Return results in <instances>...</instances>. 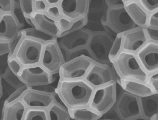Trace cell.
I'll return each instance as SVG.
<instances>
[{
    "instance_id": "cell-1",
    "label": "cell",
    "mask_w": 158,
    "mask_h": 120,
    "mask_svg": "<svg viewBox=\"0 0 158 120\" xmlns=\"http://www.w3.org/2000/svg\"><path fill=\"white\" fill-rule=\"evenodd\" d=\"M95 88L85 79H59L56 94L69 110L89 106Z\"/></svg>"
},
{
    "instance_id": "cell-2",
    "label": "cell",
    "mask_w": 158,
    "mask_h": 120,
    "mask_svg": "<svg viewBox=\"0 0 158 120\" xmlns=\"http://www.w3.org/2000/svg\"><path fill=\"white\" fill-rule=\"evenodd\" d=\"M112 64L120 79L147 82L149 75L142 67L136 53L123 51Z\"/></svg>"
},
{
    "instance_id": "cell-3",
    "label": "cell",
    "mask_w": 158,
    "mask_h": 120,
    "mask_svg": "<svg viewBox=\"0 0 158 120\" xmlns=\"http://www.w3.org/2000/svg\"><path fill=\"white\" fill-rule=\"evenodd\" d=\"M44 43L24 36L14 57L23 67L40 64Z\"/></svg>"
},
{
    "instance_id": "cell-4",
    "label": "cell",
    "mask_w": 158,
    "mask_h": 120,
    "mask_svg": "<svg viewBox=\"0 0 158 120\" xmlns=\"http://www.w3.org/2000/svg\"><path fill=\"white\" fill-rule=\"evenodd\" d=\"M114 37L106 31L92 33L87 47L95 63L113 65L110 61L109 54Z\"/></svg>"
},
{
    "instance_id": "cell-5",
    "label": "cell",
    "mask_w": 158,
    "mask_h": 120,
    "mask_svg": "<svg viewBox=\"0 0 158 120\" xmlns=\"http://www.w3.org/2000/svg\"><path fill=\"white\" fill-rule=\"evenodd\" d=\"M117 83L95 88L89 106L101 115L106 113L116 103Z\"/></svg>"
},
{
    "instance_id": "cell-6",
    "label": "cell",
    "mask_w": 158,
    "mask_h": 120,
    "mask_svg": "<svg viewBox=\"0 0 158 120\" xmlns=\"http://www.w3.org/2000/svg\"><path fill=\"white\" fill-rule=\"evenodd\" d=\"M104 26L115 35L125 34L139 27L130 18L124 6L108 8Z\"/></svg>"
},
{
    "instance_id": "cell-7",
    "label": "cell",
    "mask_w": 158,
    "mask_h": 120,
    "mask_svg": "<svg viewBox=\"0 0 158 120\" xmlns=\"http://www.w3.org/2000/svg\"><path fill=\"white\" fill-rule=\"evenodd\" d=\"M84 79L95 89L113 82L117 83L120 78L113 65L94 63Z\"/></svg>"
},
{
    "instance_id": "cell-8",
    "label": "cell",
    "mask_w": 158,
    "mask_h": 120,
    "mask_svg": "<svg viewBox=\"0 0 158 120\" xmlns=\"http://www.w3.org/2000/svg\"><path fill=\"white\" fill-rule=\"evenodd\" d=\"M115 105L121 120H133L143 117L140 98L125 91L120 94Z\"/></svg>"
},
{
    "instance_id": "cell-9",
    "label": "cell",
    "mask_w": 158,
    "mask_h": 120,
    "mask_svg": "<svg viewBox=\"0 0 158 120\" xmlns=\"http://www.w3.org/2000/svg\"><path fill=\"white\" fill-rule=\"evenodd\" d=\"M54 76L39 64L23 67L18 76L24 85L31 88L50 85Z\"/></svg>"
},
{
    "instance_id": "cell-10",
    "label": "cell",
    "mask_w": 158,
    "mask_h": 120,
    "mask_svg": "<svg viewBox=\"0 0 158 120\" xmlns=\"http://www.w3.org/2000/svg\"><path fill=\"white\" fill-rule=\"evenodd\" d=\"M65 63L64 55L57 40L44 44L40 64L45 70L52 75L57 74Z\"/></svg>"
},
{
    "instance_id": "cell-11",
    "label": "cell",
    "mask_w": 158,
    "mask_h": 120,
    "mask_svg": "<svg viewBox=\"0 0 158 120\" xmlns=\"http://www.w3.org/2000/svg\"><path fill=\"white\" fill-rule=\"evenodd\" d=\"M94 62L88 57L82 56L66 62L59 72L60 79L75 80L83 79Z\"/></svg>"
},
{
    "instance_id": "cell-12",
    "label": "cell",
    "mask_w": 158,
    "mask_h": 120,
    "mask_svg": "<svg viewBox=\"0 0 158 120\" xmlns=\"http://www.w3.org/2000/svg\"><path fill=\"white\" fill-rule=\"evenodd\" d=\"M55 94L31 88L23 95L21 100L27 109L47 110L56 101Z\"/></svg>"
},
{
    "instance_id": "cell-13",
    "label": "cell",
    "mask_w": 158,
    "mask_h": 120,
    "mask_svg": "<svg viewBox=\"0 0 158 120\" xmlns=\"http://www.w3.org/2000/svg\"><path fill=\"white\" fill-rule=\"evenodd\" d=\"M92 33L84 28L58 39L57 42L64 57L68 53L80 48L87 47Z\"/></svg>"
},
{
    "instance_id": "cell-14",
    "label": "cell",
    "mask_w": 158,
    "mask_h": 120,
    "mask_svg": "<svg viewBox=\"0 0 158 120\" xmlns=\"http://www.w3.org/2000/svg\"><path fill=\"white\" fill-rule=\"evenodd\" d=\"M136 54L149 75L158 71V43L149 41Z\"/></svg>"
},
{
    "instance_id": "cell-15",
    "label": "cell",
    "mask_w": 158,
    "mask_h": 120,
    "mask_svg": "<svg viewBox=\"0 0 158 120\" xmlns=\"http://www.w3.org/2000/svg\"><path fill=\"white\" fill-rule=\"evenodd\" d=\"M90 2L88 0H61L59 6L63 16L73 21L88 15Z\"/></svg>"
},
{
    "instance_id": "cell-16",
    "label": "cell",
    "mask_w": 158,
    "mask_h": 120,
    "mask_svg": "<svg viewBox=\"0 0 158 120\" xmlns=\"http://www.w3.org/2000/svg\"><path fill=\"white\" fill-rule=\"evenodd\" d=\"M22 29L14 14H0V41H13Z\"/></svg>"
},
{
    "instance_id": "cell-17",
    "label": "cell",
    "mask_w": 158,
    "mask_h": 120,
    "mask_svg": "<svg viewBox=\"0 0 158 120\" xmlns=\"http://www.w3.org/2000/svg\"><path fill=\"white\" fill-rule=\"evenodd\" d=\"M149 41L146 28L137 27L124 34L123 51L136 53Z\"/></svg>"
},
{
    "instance_id": "cell-18",
    "label": "cell",
    "mask_w": 158,
    "mask_h": 120,
    "mask_svg": "<svg viewBox=\"0 0 158 120\" xmlns=\"http://www.w3.org/2000/svg\"><path fill=\"white\" fill-rule=\"evenodd\" d=\"M32 19L36 28L56 38H60L62 32L57 21L48 15L47 13L35 12Z\"/></svg>"
},
{
    "instance_id": "cell-19",
    "label": "cell",
    "mask_w": 158,
    "mask_h": 120,
    "mask_svg": "<svg viewBox=\"0 0 158 120\" xmlns=\"http://www.w3.org/2000/svg\"><path fill=\"white\" fill-rule=\"evenodd\" d=\"M124 7L133 22L139 27H148L149 14L146 12L138 0H124Z\"/></svg>"
},
{
    "instance_id": "cell-20",
    "label": "cell",
    "mask_w": 158,
    "mask_h": 120,
    "mask_svg": "<svg viewBox=\"0 0 158 120\" xmlns=\"http://www.w3.org/2000/svg\"><path fill=\"white\" fill-rule=\"evenodd\" d=\"M123 91L139 98L143 97L154 93L147 82L120 79L118 83Z\"/></svg>"
},
{
    "instance_id": "cell-21",
    "label": "cell",
    "mask_w": 158,
    "mask_h": 120,
    "mask_svg": "<svg viewBox=\"0 0 158 120\" xmlns=\"http://www.w3.org/2000/svg\"><path fill=\"white\" fill-rule=\"evenodd\" d=\"M27 108L20 100L3 108L2 120H24Z\"/></svg>"
},
{
    "instance_id": "cell-22",
    "label": "cell",
    "mask_w": 158,
    "mask_h": 120,
    "mask_svg": "<svg viewBox=\"0 0 158 120\" xmlns=\"http://www.w3.org/2000/svg\"><path fill=\"white\" fill-rule=\"evenodd\" d=\"M142 116L149 120L158 114V93L140 98Z\"/></svg>"
},
{
    "instance_id": "cell-23",
    "label": "cell",
    "mask_w": 158,
    "mask_h": 120,
    "mask_svg": "<svg viewBox=\"0 0 158 120\" xmlns=\"http://www.w3.org/2000/svg\"><path fill=\"white\" fill-rule=\"evenodd\" d=\"M69 110L71 118L75 120H97L102 116L89 106L80 107Z\"/></svg>"
},
{
    "instance_id": "cell-24",
    "label": "cell",
    "mask_w": 158,
    "mask_h": 120,
    "mask_svg": "<svg viewBox=\"0 0 158 120\" xmlns=\"http://www.w3.org/2000/svg\"><path fill=\"white\" fill-rule=\"evenodd\" d=\"M49 120H70L69 110L64 105L55 101L47 110Z\"/></svg>"
},
{
    "instance_id": "cell-25",
    "label": "cell",
    "mask_w": 158,
    "mask_h": 120,
    "mask_svg": "<svg viewBox=\"0 0 158 120\" xmlns=\"http://www.w3.org/2000/svg\"><path fill=\"white\" fill-rule=\"evenodd\" d=\"M23 35L39 40L44 44L57 40L58 39L47 34L36 27H29L21 30Z\"/></svg>"
},
{
    "instance_id": "cell-26",
    "label": "cell",
    "mask_w": 158,
    "mask_h": 120,
    "mask_svg": "<svg viewBox=\"0 0 158 120\" xmlns=\"http://www.w3.org/2000/svg\"><path fill=\"white\" fill-rule=\"evenodd\" d=\"M123 36L124 34H118L114 37L109 54V59L112 64L123 51Z\"/></svg>"
},
{
    "instance_id": "cell-27",
    "label": "cell",
    "mask_w": 158,
    "mask_h": 120,
    "mask_svg": "<svg viewBox=\"0 0 158 120\" xmlns=\"http://www.w3.org/2000/svg\"><path fill=\"white\" fill-rule=\"evenodd\" d=\"M24 120H49L47 110L43 109H27Z\"/></svg>"
},
{
    "instance_id": "cell-28",
    "label": "cell",
    "mask_w": 158,
    "mask_h": 120,
    "mask_svg": "<svg viewBox=\"0 0 158 120\" xmlns=\"http://www.w3.org/2000/svg\"><path fill=\"white\" fill-rule=\"evenodd\" d=\"M82 56L88 57L95 63L88 47L80 48L68 53L65 56V60L68 62Z\"/></svg>"
},
{
    "instance_id": "cell-29",
    "label": "cell",
    "mask_w": 158,
    "mask_h": 120,
    "mask_svg": "<svg viewBox=\"0 0 158 120\" xmlns=\"http://www.w3.org/2000/svg\"><path fill=\"white\" fill-rule=\"evenodd\" d=\"M1 78L4 79L7 83L15 89L24 86L25 85L20 80L19 76L13 73L9 68Z\"/></svg>"
},
{
    "instance_id": "cell-30",
    "label": "cell",
    "mask_w": 158,
    "mask_h": 120,
    "mask_svg": "<svg viewBox=\"0 0 158 120\" xmlns=\"http://www.w3.org/2000/svg\"><path fill=\"white\" fill-rule=\"evenodd\" d=\"M30 88H31L25 85L15 89V90L4 101L3 107L21 100L23 95Z\"/></svg>"
},
{
    "instance_id": "cell-31",
    "label": "cell",
    "mask_w": 158,
    "mask_h": 120,
    "mask_svg": "<svg viewBox=\"0 0 158 120\" xmlns=\"http://www.w3.org/2000/svg\"><path fill=\"white\" fill-rule=\"evenodd\" d=\"M87 15L72 21V27H71L70 29L62 33L61 34L60 38L67 35L85 28L88 23Z\"/></svg>"
},
{
    "instance_id": "cell-32",
    "label": "cell",
    "mask_w": 158,
    "mask_h": 120,
    "mask_svg": "<svg viewBox=\"0 0 158 120\" xmlns=\"http://www.w3.org/2000/svg\"><path fill=\"white\" fill-rule=\"evenodd\" d=\"M20 7L25 17H32L35 12L33 7V0H21L19 1Z\"/></svg>"
},
{
    "instance_id": "cell-33",
    "label": "cell",
    "mask_w": 158,
    "mask_h": 120,
    "mask_svg": "<svg viewBox=\"0 0 158 120\" xmlns=\"http://www.w3.org/2000/svg\"><path fill=\"white\" fill-rule=\"evenodd\" d=\"M138 2L149 15L158 10V0H138Z\"/></svg>"
},
{
    "instance_id": "cell-34",
    "label": "cell",
    "mask_w": 158,
    "mask_h": 120,
    "mask_svg": "<svg viewBox=\"0 0 158 120\" xmlns=\"http://www.w3.org/2000/svg\"><path fill=\"white\" fill-rule=\"evenodd\" d=\"M15 7V1H0V14H13Z\"/></svg>"
},
{
    "instance_id": "cell-35",
    "label": "cell",
    "mask_w": 158,
    "mask_h": 120,
    "mask_svg": "<svg viewBox=\"0 0 158 120\" xmlns=\"http://www.w3.org/2000/svg\"><path fill=\"white\" fill-rule=\"evenodd\" d=\"M48 15L56 20L63 16V14L59 5L50 6H48L46 12Z\"/></svg>"
},
{
    "instance_id": "cell-36",
    "label": "cell",
    "mask_w": 158,
    "mask_h": 120,
    "mask_svg": "<svg viewBox=\"0 0 158 120\" xmlns=\"http://www.w3.org/2000/svg\"><path fill=\"white\" fill-rule=\"evenodd\" d=\"M8 67L11 71L16 76H19L23 68L21 65L14 57H8Z\"/></svg>"
},
{
    "instance_id": "cell-37",
    "label": "cell",
    "mask_w": 158,
    "mask_h": 120,
    "mask_svg": "<svg viewBox=\"0 0 158 120\" xmlns=\"http://www.w3.org/2000/svg\"><path fill=\"white\" fill-rule=\"evenodd\" d=\"M154 93H158V71L149 75L147 81Z\"/></svg>"
},
{
    "instance_id": "cell-38",
    "label": "cell",
    "mask_w": 158,
    "mask_h": 120,
    "mask_svg": "<svg viewBox=\"0 0 158 120\" xmlns=\"http://www.w3.org/2000/svg\"><path fill=\"white\" fill-rule=\"evenodd\" d=\"M72 21L63 16L57 20L58 25L62 33L70 29L72 27Z\"/></svg>"
},
{
    "instance_id": "cell-39",
    "label": "cell",
    "mask_w": 158,
    "mask_h": 120,
    "mask_svg": "<svg viewBox=\"0 0 158 120\" xmlns=\"http://www.w3.org/2000/svg\"><path fill=\"white\" fill-rule=\"evenodd\" d=\"M48 6L46 0H33V7L35 12L46 13Z\"/></svg>"
},
{
    "instance_id": "cell-40",
    "label": "cell",
    "mask_w": 158,
    "mask_h": 120,
    "mask_svg": "<svg viewBox=\"0 0 158 120\" xmlns=\"http://www.w3.org/2000/svg\"><path fill=\"white\" fill-rule=\"evenodd\" d=\"M147 27L158 30V10L149 15Z\"/></svg>"
},
{
    "instance_id": "cell-41",
    "label": "cell",
    "mask_w": 158,
    "mask_h": 120,
    "mask_svg": "<svg viewBox=\"0 0 158 120\" xmlns=\"http://www.w3.org/2000/svg\"><path fill=\"white\" fill-rule=\"evenodd\" d=\"M11 42L0 41V56L10 54L12 50Z\"/></svg>"
},
{
    "instance_id": "cell-42",
    "label": "cell",
    "mask_w": 158,
    "mask_h": 120,
    "mask_svg": "<svg viewBox=\"0 0 158 120\" xmlns=\"http://www.w3.org/2000/svg\"><path fill=\"white\" fill-rule=\"evenodd\" d=\"M146 33L149 41L158 43V30L146 28Z\"/></svg>"
},
{
    "instance_id": "cell-43",
    "label": "cell",
    "mask_w": 158,
    "mask_h": 120,
    "mask_svg": "<svg viewBox=\"0 0 158 120\" xmlns=\"http://www.w3.org/2000/svg\"><path fill=\"white\" fill-rule=\"evenodd\" d=\"M105 2L108 8H116L124 6V0H106Z\"/></svg>"
},
{
    "instance_id": "cell-44",
    "label": "cell",
    "mask_w": 158,
    "mask_h": 120,
    "mask_svg": "<svg viewBox=\"0 0 158 120\" xmlns=\"http://www.w3.org/2000/svg\"><path fill=\"white\" fill-rule=\"evenodd\" d=\"M46 1L48 6L59 5L61 0H46Z\"/></svg>"
},
{
    "instance_id": "cell-45",
    "label": "cell",
    "mask_w": 158,
    "mask_h": 120,
    "mask_svg": "<svg viewBox=\"0 0 158 120\" xmlns=\"http://www.w3.org/2000/svg\"><path fill=\"white\" fill-rule=\"evenodd\" d=\"M150 120H158V114L155 115Z\"/></svg>"
},
{
    "instance_id": "cell-46",
    "label": "cell",
    "mask_w": 158,
    "mask_h": 120,
    "mask_svg": "<svg viewBox=\"0 0 158 120\" xmlns=\"http://www.w3.org/2000/svg\"><path fill=\"white\" fill-rule=\"evenodd\" d=\"M97 120H111V119H101V118L100 119Z\"/></svg>"
},
{
    "instance_id": "cell-47",
    "label": "cell",
    "mask_w": 158,
    "mask_h": 120,
    "mask_svg": "<svg viewBox=\"0 0 158 120\" xmlns=\"http://www.w3.org/2000/svg\"></svg>"
}]
</instances>
